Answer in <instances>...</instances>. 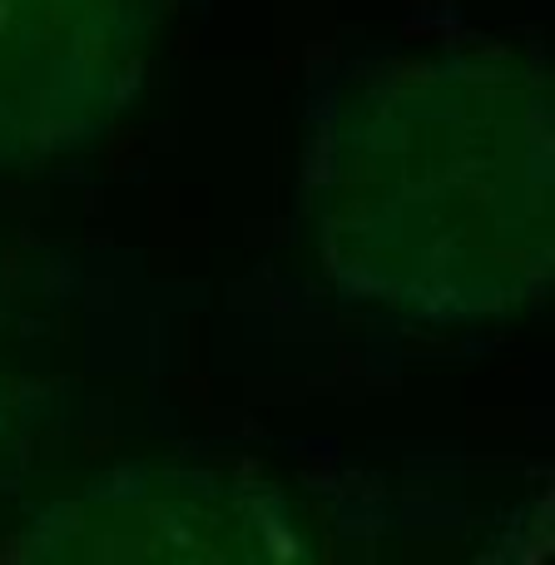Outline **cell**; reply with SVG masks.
<instances>
[{"mask_svg": "<svg viewBox=\"0 0 555 565\" xmlns=\"http://www.w3.org/2000/svg\"><path fill=\"white\" fill-rule=\"evenodd\" d=\"M154 0H0V169L89 149L135 105Z\"/></svg>", "mask_w": 555, "mask_h": 565, "instance_id": "cell-3", "label": "cell"}, {"mask_svg": "<svg viewBox=\"0 0 555 565\" xmlns=\"http://www.w3.org/2000/svg\"><path fill=\"white\" fill-rule=\"evenodd\" d=\"M302 218L357 302L412 322L526 312L555 274L551 65L461 45L357 70L302 149Z\"/></svg>", "mask_w": 555, "mask_h": 565, "instance_id": "cell-1", "label": "cell"}, {"mask_svg": "<svg viewBox=\"0 0 555 565\" xmlns=\"http://www.w3.org/2000/svg\"><path fill=\"white\" fill-rule=\"evenodd\" d=\"M10 556L25 561H308V521L282 491L189 467L115 471L25 521Z\"/></svg>", "mask_w": 555, "mask_h": 565, "instance_id": "cell-2", "label": "cell"}]
</instances>
